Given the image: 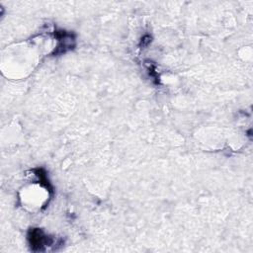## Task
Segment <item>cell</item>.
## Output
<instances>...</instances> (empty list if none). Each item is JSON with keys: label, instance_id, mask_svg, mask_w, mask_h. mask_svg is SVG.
<instances>
[{"label": "cell", "instance_id": "cell-1", "mask_svg": "<svg viewBox=\"0 0 253 253\" xmlns=\"http://www.w3.org/2000/svg\"><path fill=\"white\" fill-rule=\"evenodd\" d=\"M48 239L49 238L39 228H32L29 232L30 244L34 250H42V246H44L46 243L50 244Z\"/></svg>", "mask_w": 253, "mask_h": 253}]
</instances>
